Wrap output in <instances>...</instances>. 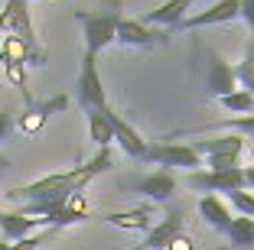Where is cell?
Returning <instances> with one entry per match:
<instances>
[{
    "mask_svg": "<svg viewBox=\"0 0 254 250\" xmlns=\"http://www.w3.org/2000/svg\"><path fill=\"white\" fill-rule=\"evenodd\" d=\"M111 169V150H98L85 166H75V169H65V172H56V176H43V179H33L26 185H16L10 189L7 195L20 205L26 201H43V199H53V195H75V192H85V185L91 182L95 176Z\"/></svg>",
    "mask_w": 254,
    "mask_h": 250,
    "instance_id": "6da1fadb",
    "label": "cell"
},
{
    "mask_svg": "<svg viewBox=\"0 0 254 250\" xmlns=\"http://www.w3.org/2000/svg\"><path fill=\"white\" fill-rule=\"evenodd\" d=\"M166 39H170V33H166V30L147 26L143 20H130V16H121V23H118V43H121V46L153 49V46H163Z\"/></svg>",
    "mask_w": 254,
    "mask_h": 250,
    "instance_id": "52a82bcc",
    "label": "cell"
},
{
    "mask_svg": "<svg viewBox=\"0 0 254 250\" xmlns=\"http://www.w3.org/2000/svg\"><path fill=\"white\" fill-rule=\"evenodd\" d=\"M228 201H232V208L241 214V218H254V192H248V189L232 192V195H228Z\"/></svg>",
    "mask_w": 254,
    "mask_h": 250,
    "instance_id": "484cf974",
    "label": "cell"
},
{
    "mask_svg": "<svg viewBox=\"0 0 254 250\" xmlns=\"http://www.w3.org/2000/svg\"><path fill=\"white\" fill-rule=\"evenodd\" d=\"M108 124H111V133H114V140L121 143V150H124L130 159H147V150H150V143L143 140L140 133L134 130V127L127 124L124 117H121L114 107H108Z\"/></svg>",
    "mask_w": 254,
    "mask_h": 250,
    "instance_id": "7c38bea8",
    "label": "cell"
},
{
    "mask_svg": "<svg viewBox=\"0 0 254 250\" xmlns=\"http://www.w3.org/2000/svg\"><path fill=\"white\" fill-rule=\"evenodd\" d=\"M192 7H195V0H166L157 10H147V13H143V23H147V26H166V33H170L176 23L186 20Z\"/></svg>",
    "mask_w": 254,
    "mask_h": 250,
    "instance_id": "5bb4252c",
    "label": "cell"
},
{
    "mask_svg": "<svg viewBox=\"0 0 254 250\" xmlns=\"http://www.w3.org/2000/svg\"><path fill=\"white\" fill-rule=\"evenodd\" d=\"M3 75H7V81L13 85V88L23 91V98H26V104H30L33 98H30V88H26V65H23V62H10V65H3Z\"/></svg>",
    "mask_w": 254,
    "mask_h": 250,
    "instance_id": "d4e9b609",
    "label": "cell"
},
{
    "mask_svg": "<svg viewBox=\"0 0 254 250\" xmlns=\"http://www.w3.org/2000/svg\"><path fill=\"white\" fill-rule=\"evenodd\" d=\"M241 20L248 23V30L254 36V0H241Z\"/></svg>",
    "mask_w": 254,
    "mask_h": 250,
    "instance_id": "f1b7e54d",
    "label": "cell"
},
{
    "mask_svg": "<svg viewBox=\"0 0 254 250\" xmlns=\"http://www.w3.org/2000/svg\"><path fill=\"white\" fill-rule=\"evenodd\" d=\"M30 0H3V10H0V33H16L23 36L26 43L36 46V33H33V20H30V10H26Z\"/></svg>",
    "mask_w": 254,
    "mask_h": 250,
    "instance_id": "30bf717a",
    "label": "cell"
},
{
    "mask_svg": "<svg viewBox=\"0 0 254 250\" xmlns=\"http://www.w3.org/2000/svg\"><path fill=\"white\" fill-rule=\"evenodd\" d=\"M205 127H222V130L238 133V137H254V114H245V117H228V120H218V124H205Z\"/></svg>",
    "mask_w": 254,
    "mask_h": 250,
    "instance_id": "cb8c5ba5",
    "label": "cell"
},
{
    "mask_svg": "<svg viewBox=\"0 0 254 250\" xmlns=\"http://www.w3.org/2000/svg\"><path fill=\"white\" fill-rule=\"evenodd\" d=\"M105 224H114V228L124 231H150L153 228V211L150 208H130V211H108L101 214Z\"/></svg>",
    "mask_w": 254,
    "mask_h": 250,
    "instance_id": "e0dca14e",
    "label": "cell"
},
{
    "mask_svg": "<svg viewBox=\"0 0 254 250\" xmlns=\"http://www.w3.org/2000/svg\"><path fill=\"white\" fill-rule=\"evenodd\" d=\"M251 162H254V147H251Z\"/></svg>",
    "mask_w": 254,
    "mask_h": 250,
    "instance_id": "836d02e7",
    "label": "cell"
},
{
    "mask_svg": "<svg viewBox=\"0 0 254 250\" xmlns=\"http://www.w3.org/2000/svg\"><path fill=\"white\" fill-rule=\"evenodd\" d=\"M46 228L43 218H26L23 211H0V231H3V241L13 244V241H26L30 231Z\"/></svg>",
    "mask_w": 254,
    "mask_h": 250,
    "instance_id": "9a60e30c",
    "label": "cell"
},
{
    "mask_svg": "<svg viewBox=\"0 0 254 250\" xmlns=\"http://www.w3.org/2000/svg\"><path fill=\"white\" fill-rule=\"evenodd\" d=\"M10 130H13V114L10 110H0V140H7Z\"/></svg>",
    "mask_w": 254,
    "mask_h": 250,
    "instance_id": "f546056e",
    "label": "cell"
},
{
    "mask_svg": "<svg viewBox=\"0 0 254 250\" xmlns=\"http://www.w3.org/2000/svg\"><path fill=\"white\" fill-rule=\"evenodd\" d=\"M180 234H183V211H180V208H173L160 224H153V228L147 231L143 244H137V247H140V250H166Z\"/></svg>",
    "mask_w": 254,
    "mask_h": 250,
    "instance_id": "4fadbf2b",
    "label": "cell"
},
{
    "mask_svg": "<svg viewBox=\"0 0 254 250\" xmlns=\"http://www.w3.org/2000/svg\"><path fill=\"white\" fill-rule=\"evenodd\" d=\"M186 185L195 189V192H209V195H215V192L232 195V192L248 189L245 169H241V166H235V169H199V172H189Z\"/></svg>",
    "mask_w": 254,
    "mask_h": 250,
    "instance_id": "277c9868",
    "label": "cell"
},
{
    "mask_svg": "<svg viewBox=\"0 0 254 250\" xmlns=\"http://www.w3.org/2000/svg\"><path fill=\"white\" fill-rule=\"evenodd\" d=\"M189 147L202 156V159H238L245 153V137L238 133H222V137H209V140H192Z\"/></svg>",
    "mask_w": 254,
    "mask_h": 250,
    "instance_id": "8fae6325",
    "label": "cell"
},
{
    "mask_svg": "<svg viewBox=\"0 0 254 250\" xmlns=\"http://www.w3.org/2000/svg\"><path fill=\"white\" fill-rule=\"evenodd\" d=\"M134 250H140V247H134Z\"/></svg>",
    "mask_w": 254,
    "mask_h": 250,
    "instance_id": "e575fe53",
    "label": "cell"
},
{
    "mask_svg": "<svg viewBox=\"0 0 254 250\" xmlns=\"http://www.w3.org/2000/svg\"><path fill=\"white\" fill-rule=\"evenodd\" d=\"M46 120H49V117H43V114L36 110V101H30V104H26V110L20 114V120H16V127H20L23 133H39L46 127Z\"/></svg>",
    "mask_w": 254,
    "mask_h": 250,
    "instance_id": "603a6c76",
    "label": "cell"
},
{
    "mask_svg": "<svg viewBox=\"0 0 254 250\" xmlns=\"http://www.w3.org/2000/svg\"><path fill=\"white\" fill-rule=\"evenodd\" d=\"M245 182H248V192H254V166L245 169Z\"/></svg>",
    "mask_w": 254,
    "mask_h": 250,
    "instance_id": "1f68e13d",
    "label": "cell"
},
{
    "mask_svg": "<svg viewBox=\"0 0 254 250\" xmlns=\"http://www.w3.org/2000/svg\"><path fill=\"white\" fill-rule=\"evenodd\" d=\"M147 162H160L163 169H189V172H199L205 166L199 153L192 147H183V143H157V147L147 150Z\"/></svg>",
    "mask_w": 254,
    "mask_h": 250,
    "instance_id": "8992f818",
    "label": "cell"
},
{
    "mask_svg": "<svg viewBox=\"0 0 254 250\" xmlns=\"http://www.w3.org/2000/svg\"><path fill=\"white\" fill-rule=\"evenodd\" d=\"M218 104H222L225 110H232V114H238V117H245V114H254V95H248V91H232L228 98H218Z\"/></svg>",
    "mask_w": 254,
    "mask_h": 250,
    "instance_id": "7402d4cb",
    "label": "cell"
},
{
    "mask_svg": "<svg viewBox=\"0 0 254 250\" xmlns=\"http://www.w3.org/2000/svg\"><path fill=\"white\" fill-rule=\"evenodd\" d=\"M75 20L82 23V36H85V52H101L105 46L118 43V23L121 13L118 10H101V13H91V10H75Z\"/></svg>",
    "mask_w": 254,
    "mask_h": 250,
    "instance_id": "7a4b0ae2",
    "label": "cell"
},
{
    "mask_svg": "<svg viewBox=\"0 0 254 250\" xmlns=\"http://www.w3.org/2000/svg\"><path fill=\"white\" fill-rule=\"evenodd\" d=\"M241 16V0H215L209 10H199V13L186 16L183 23H176L170 30L173 33H189V30H202V26H215V23H235Z\"/></svg>",
    "mask_w": 254,
    "mask_h": 250,
    "instance_id": "5b68a950",
    "label": "cell"
},
{
    "mask_svg": "<svg viewBox=\"0 0 254 250\" xmlns=\"http://www.w3.org/2000/svg\"><path fill=\"white\" fill-rule=\"evenodd\" d=\"M235 78H238V88H241V91L254 95V36L248 39L245 55H241V62L235 65Z\"/></svg>",
    "mask_w": 254,
    "mask_h": 250,
    "instance_id": "ffe728a7",
    "label": "cell"
},
{
    "mask_svg": "<svg viewBox=\"0 0 254 250\" xmlns=\"http://www.w3.org/2000/svg\"><path fill=\"white\" fill-rule=\"evenodd\" d=\"M88 137H91V143H98V150H105L108 143L114 140L111 124H108V107L91 110V114H88Z\"/></svg>",
    "mask_w": 254,
    "mask_h": 250,
    "instance_id": "d6986e66",
    "label": "cell"
},
{
    "mask_svg": "<svg viewBox=\"0 0 254 250\" xmlns=\"http://www.w3.org/2000/svg\"><path fill=\"white\" fill-rule=\"evenodd\" d=\"M0 62H3V65H10V62H23V65H46L49 55H46V49L39 43L33 46V43H26L23 36L10 33V36H3V43H0Z\"/></svg>",
    "mask_w": 254,
    "mask_h": 250,
    "instance_id": "ba28073f",
    "label": "cell"
},
{
    "mask_svg": "<svg viewBox=\"0 0 254 250\" xmlns=\"http://www.w3.org/2000/svg\"><path fill=\"white\" fill-rule=\"evenodd\" d=\"M205 85L215 98H228L232 91H238V78H235V68L218 55V52L205 49Z\"/></svg>",
    "mask_w": 254,
    "mask_h": 250,
    "instance_id": "9c48e42d",
    "label": "cell"
},
{
    "mask_svg": "<svg viewBox=\"0 0 254 250\" xmlns=\"http://www.w3.org/2000/svg\"><path fill=\"white\" fill-rule=\"evenodd\" d=\"M228 241L235 244V247H251L254 244V218H232V224H228Z\"/></svg>",
    "mask_w": 254,
    "mask_h": 250,
    "instance_id": "44dd1931",
    "label": "cell"
},
{
    "mask_svg": "<svg viewBox=\"0 0 254 250\" xmlns=\"http://www.w3.org/2000/svg\"><path fill=\"white\" fill-rule=\"evenodd\" d=\"M75 101H78V107H82L85 114L108 107L105 85H101V75H98V55H95V52H85V59H82V72H78V78H75Z\"/></svg>",
    "mask_w": 254,
    "mask_h": 250,
    "instance_id": "3957f363",
    "label": "cell"
},
{
    "mask_svg": "<svg viewBox=\"0 0 254 250\" xmlns=\"http://www.w3.org/2000/svg\"><path fill=\"white\" fill-rule=\"evenodd\" d=\"M3 169H7V159H0V172H3Z\"/></svg>",
    "mask_w": 254,
    "mask_h": 250,
    "instance_id": "d6a6232c",
    "label": "cell"
},
{
    "mask_svg": "<svg viewBox=\"0 0 254 250\" xmlns=\"http://www.w3.org/2000/svg\"><path fill=\"white\" fill-rule=\"evenodd\" d=\"M39 244H43V237H26V241H13V244L0 241V250H36Z\"/></svg>",
    "mask_w": 254,
    "mask_h": 250,
    "instance_id": "83f0119b",
    "label": "cell"
},
{
    "mask_svg": "<svg viewBox=\"0 0 254 250\" xmlns=\"http://www.w3.org/2000/svg\"><path fill=\"white\" fill-rule=\"evenodd\" d=\"M166 250H195V241H192L189 234H180V237H176V241H173Z\"/></svg>",
    "mask_w": 254,
    "mask_h": 250,
    "instance_id": "4dcf8cb0",
    "label": "cell"
},
{
    "mask_svg": "<svg viewBox=\"0 0 254 250\" xmlns=\"http://www.w3.org/2000/svg\"><path fill=\"white\" fill-rule=\"evenodd\" d=\"M134 189L140 192V195H147V199H153V201H170L173 195H176V176H173V169H160V172H153V176H143Z\"/></svg>",
    "mask_w": 254,
    "mask_h": 250,
    "instance_id": "2e32d148",
    "label": "cell"
},
{
    "mask_svg": "<svg viewBox=\"0 0 254 250\" xmlns=\"http://www.w3.org/2000/svg\"><path fill=\"white\" fill-rule=\"evenodd\" d=\"M68 104H72V98H68V95H53V98H46L43 104H36V110L43 114V117H53V114L65 110Z\"/></svg>",
    "mask_w": 254,
    "mask_h": 250,
    "instance_id": "4316f807",
    "label": "cell"
},
{
    "mask_svg": "<svg viewBox=\"0 0 254 250\" xmlns=\"http://www.w3.org/2000/svg\"><path fill=\"white\" fill-rule=\"evenodd\" d=\"M199 214H202V221L212 224L215 231H228V224H232V211H228V205H225L218 195H202Z\"/></svg>",
    "mask_w": 254,
    "mask_h": 250,
    "instance_id": "ac0fdd59",
    "label": "cell"
}]
</instances>
